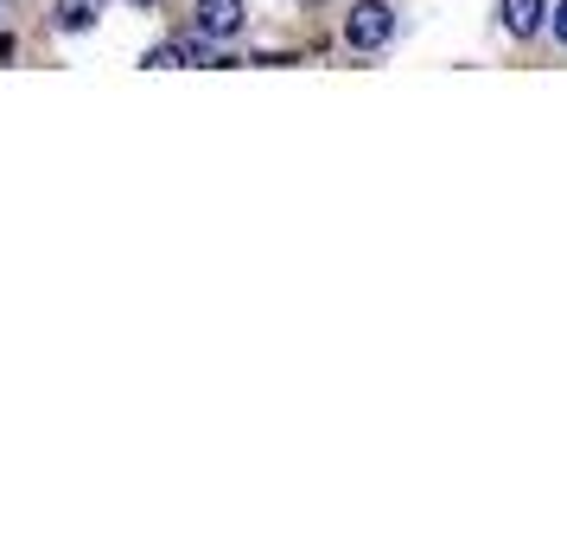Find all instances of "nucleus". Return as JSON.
<instances>
[{"label": "nucleus", "instance_id": "nucleus-7", "mask_svg": "<svg viewBox=\"0 0 567 549\" xmlns=\"http://www.w3.org/2000/svg\"><path fill=\"white\" fill-rule=\"evenodd\" d=\"M0 58H13V39H7V32H0Z\"/></svg>", "mask_w": 567, "mask_h": 549}, {"label": "nucleus", "instance_id": "nucleus-6", "mask_svg": "<svg viewBox=\"0 0 567 549\" xmlns=\"http://www.w3.org/2000/svg\"><path fill=\"white\" fill-rule=\"evenodd\" d=\"M548 32H555V45H567V0L548 7Z\"/></svg>", "mask_w": 567, "mask_h": 549}, {"label": "nucleus", "instance_id": "nucleus-3", "mask_svg": "<svg viewBox=\"0 0 567 549\" xmlns=\"http://www.w3.org/2000/svg\"><path fill=\"white\" fill-rule=\"evenodd\" d=\"M497 27L511 39H536L548 32V0H497Z\"/></svg>", "mask_w": 567, "mask_h": 549}, {"label": "nucleus", "instance_id": "nucleus-4", "mask_svg": "<svg viewBox=\"0 0 567 549\" xmlns=\"http://www.w3.org/2000/svg\"><path fill=\"white\" fill-rule=\"evenodd\" d=\"M96 20H103V0H58V7H52V27L64 32V39L96 32Z\"/></svg>", "mask_w": 567, "mask_h": 549}, {"label": "nucleus", "instance_id": "nucleus-8", "mask_svg": "<svg viewBox=\"0 0 567 549\" xmlns=\"http://www.w3.org/2000/svg\"><path fill=\"white\" fill-rule=\"evenodd\" d=\"M128 7H141V13H147V7H159V0H128Z\"/></svg>", "mask_w": 567, "mask_h": 549}, {"label": "nucleus", "instance_id": "nucleus-2", "mask_svg": "<svg viewBox=\"0 0 567 549\" xmlns=\"http://www.w3.org/2000/svg\"><path fill=\"white\" fill-rule=\"evenodd\" d=\"M192 27L205 32V39H236V32L249 27V7L243 0H198L192 7Z\"/></svg>", "mask_w": 567, "mask_h": 549}, {"label": "nucleus", "instance_id": "nucleus-1", "mask_svg": "<svg viewBox=\"0 0 567 549\" xmlns=\"http://www.w3.org/2000/svg\"><path fill=\"white\" fill-rule=\"evenodd\" d=\"M389 39H395V7L389 0H358L344 13V45L351 52H383Z\"/></svg>", "mask_w": 567, "mask_h": 549}, {"label": "nucleus", "instance_id": "nucleus-5", "mask_svg": "<svg viewBox=\"0 0 567 549\" xmlns=\"http://www.w3.org/2000/svg\"><path fill=\"white\" fill-rule=\"evenodd\" d=\"M141 64H147V71H179V64H192V45H185V39H166V45H154Z\"/></svg>", "mask_w": 567, "mask_h": 549}]
</instances>
